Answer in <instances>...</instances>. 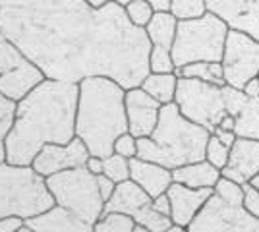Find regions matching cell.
<instances>
[{
  "label": "cell",
  "mask_w": 259,
  "mask_h": 232,
  "mask_svg": "<svg viewBox=\"0 0 259 232\" xmlns=\"http://www.w3.org/2000/svg\"><path fill=\"white\" fill-rule=\"evenodd\" d=\"M29 58L20 51V47L12 43L4 33H0V77L8 76L22 68Z\"/></svg>",
  "instance_id": "25"
},
{
  "label": "cell",
  "mask_w": 259,
  "mask_h": 232,
  "mask_svg": "<svg viewBox=\"0 0 259 232\" xmlns=\"http://www.w3.org/2000/svg\"><path fill=\"white\" fill-rule=\"evenodd\" d=\"M79 85L76 137L93 157L114 153V142L128 132L126 89L108 77H87Z\"/></svg>",
  "instance_id": "3"
},
{
  "label": "cell",
  "mask_w": 259,
  "mask_h": 232,
  "mask_svg": "<svg viewBox=\"0 0 259 232\" xmlns=\"http://www.w3.org/2000/svg\"><path fill=\"white\" fill-rule=\"evenodd\" d=\"M45 79V74L35 66L31 60H27L22 68H18L16 72H12L8 76L0 77V95L6 99L20 103L25 99L37 85H41Z\"/></svg>",
  "instance_id": "18"
},
{
  "label": "cell",
  "mask_w": 259,
  "mask_h": 232,
  "mask_svg": "<svg viewBox=\"0 0 259 232\" xmlns=\"http://www.w3.org/2000/svg\"><path fill=\"white\" fill-rule=\"evenodd\" d=\"M166 232H188V226H182V224H170V228Z\"/></svg>",
  "instance_id": "47"
},
{
  "label": "cell",
  "mask_w": 259,
  "mask_h": 232,
  "mask_svg": "<svg viewBox=\"0 0 259 232\" xmlns=\"http://www.w3.org/2000/svg\"><path fill=\"white\" fill-rule=\"evenodd\" d=\"M16 116V103L0 95V142L6 140Z\"/></svg>",
  "instance_id": "34"
},
{
  "label": "cell",
  "mask_w": 259,
  "mask_h": 232,
  "mask_svg": "<svg viewBox=\"0 0 259 232\" xmlns=\"http://www.w3.org/2000/svg\"><path fill=\"white\" fill-rule=\"evenodd\" d=\"M103 174L116 184L130 180V159L116 153L105 157L103 159Z\"/></svg>",
  "instance_id": "29"
},
{
  "label": "cell",
  "mask_w": 259,
  "mask_h": 232,
  "mask_svg": "<svg viewBox=\"0 0 259 232\" xmlns=\"http://www.w3.org/2000/svg\"><path fill=\"white\" fill-rule=\"evenodd\" d=\"M162 105L145 93L141 87L126 89V116H128V132L132 135L149 137L161 116Z\"/></svg>",
  "instance_id": "13"
},
{
  "label": "cell",
  "mask_w": 259,
  "mask_h": 232,
  "mask_svg": "<svg viewBox=\"0 0 259 232\" xmlns=\"http://www.w3.org/2000/svg\"><path fill=\"white\" fill-rule=\"evenodd\" d=\"M221 178H223V172L217 166L211 165L207 159L192 163V165H184L180 168H174L172 170L174 182L195 190H215V186L219 184Z\"/></svg>",
  "instance_id": "20"
},
{
  "label": "cell",
  "mask_w": 259,
  "mask_h": 232,
  "mask_svg": "<svg viewBox=\"0 0 259 232\" xmlns=\"http://www.w3.org/2000/svg\"><path fill=\"white\" fill-rule=\"evenodd\" d=\"M166 194H168L170 205H172V213H170L172 222L182 224V226H190L192 221L197 217V213L203 209V205L213 196V190H195L188 188L184 184H178V182H172V186L168 188Z\"/></svg>",
  "instance_id": "15"
},
{
  "label": "cell",
  "mask_w": 259,
  "mask_h": 232,
  "mask_svg": "<svg viewBox=\"0 0 259 232\" xmlns=\"http://www.w3.org/2000/svg\"><path fill=\"white\" fill-rule=\"evenodd\" d=\"M178 77H192V79H201L213 85H227L225 81V70L221 62H194L184 68H176L174 72Z\"/></svg>",
  "instance_id": "23"
},
{
  "label": "cell",
  "mask_w": 259,
  "mask_h": 232,
  "mask_svg": "<svg viewBox=\"0 0 259 232\" xmlns=\"http://www.w3.org/2000/svg\"><path fill=\"white\" fill-rule=\"evenodd\" d=\"M110 2H114V0H85V4H89L91 8H105Z\"/></svg>",
  "instance_id": "45"
},
{
  "label": "cell",
  "mask_w": 259,
  "mask_h": 232,
  "mask_svg": "<svg viewBox=\"0 0 259 232\" xmlns=\"http://www.w3.org/2000/svg\"><path fill=\"white\" fill-rule=\"evenodd\" d=\"M176 31H178V20L170 12H155L151 22L145 27V33L153 47H161V49H168V51H172Z\"/></svg>",
  "instance_id": "21"
},
{
  "label": "cell",
  "mask_w": 259,
  "mask_h": 232,
  "mask_svg": "<svg viewBox=\"0 0 259 232\" xmlns=\"http://www.w3.org/2000/svg\"><path fill=\"white\" fill-rule=\"evenodd\" d=\"M134 232H149V230H145L143 226H136V228H134Z\"/></svg>",
  "instance_id": "49"
},
{
  "label": "cell",
  "mask_w": 259,
  "mask_h": 232,
  "mask_svg": "<svg viewBox=\"0 0 259 232\" xmlns=\"http://www.w3.org/2000/svg\"><path fill=\"white\" fill-rule=\"evenodd\" d=\"M207 12L219 16L230 29L259 41V0H205Z\"/></svg>",
  "instance_id": "12"
},
{
  "label": "cell",
  "mask_w": 259,
  "mask_h": 232,
  "mask_svg": "<svg viewBox=\"0 0 259 232\" xmlns=\"http://www.w3.org/2000/svg\"><path fill=\"white\" fill-rule=\"evenodd\" d=\"M20 232H35V230H31L29 226H23V228H22V230H20Z\"/></svg>",
  "instance_id": "51"
},
{
  "label": "cell",
  "mask_w": 259,
  "mask_h": 232,
  "mask_svg": "<svg viewBox=\"0 0 259 232\" xmlns=\"http://www.w3.org/2000/svg\"><path fill=\"white\" fill-rule=\"evenodd\" d=\"M249 184H253V186H255V188L259 190V174H257V176H255V178H253V180H251Z\"/></svg>",
  "instance_id": "48"
},
{
  "label": "cell",
  "mask_w": 259,
  "mask_h": 232,
  "mask_svg": "<svg viewBox=\"0 0 259 232\" xmlns=\"http://www.w3.org/2000/svg\"><path fill=\"white\" fill-rule=\"evenodd\" d=\"M188 232H259V219L244 207L242 186L221 178Z\"/></svg>",
  "instance_id": "6"
},
{
  "label": "cell",
  "mask_w": 259,
  "mask_h": 232,
  "mask_svg": "<svg viewBox=\"0 0 259 232\" xmlns=\"http://www.w3.org/2000/svg\"><path fill=\"white\" fill-rule=\"evenodd\" d=\"M25 226L35 232H93L91 222L83 221L76 213L58 205L25 221Z\"/></svg>",
  "instance_id": "17"
},
{
  "label": "cell",
  "mask_w": 259,
  "mask_h": 232,
  "mask_svg": "<svg viewBox=\"0 0 259 232\" xmlns=\"http://www.w3.org/2000/svg\"><path fill=\"white\" fill-rule=\"evenodd\" d=\"M242 91L248 95L249 99H257V97H259V76L251 77L248 83L242 87Z\"/></svg>",
  "instance_id": "42"
},
{
  "label": "cell",
  "mask_w": 259,
  "mask_h": 232,
  "mask_svg": "<svg viewBox=\"0 0 259 232\" xmlns=\"http://www.w3.org/2000/svg\"><path fill=\"white\" fill-rule=\"evenodd\" d=\"M209 137L211 132L188 120L174 103L162 105L155 132L138 140V157L174 170L203 161Z\"/></svg>",
  "instance_id": "4"
},
{
  "label": "cell",
  "mask_w": 259,
  "mask_h": 232,
  "mask_svg": "<svg viewBox=\"0 0 259 232\" xmlns=\"http://www.w3.org/2000/svg\"><path fill=\"white\" fill-rule=\"evenodd\" d=\"M151 201L153 198L141 186H138L134 180H126L116 184L114 194L105 203V213H122L134 217L140 209L151 205Z\"/></svg>",
  "instance_id": "19"
},
{
  "label": "cell",
  "mask_w": 259,
  "mask_h": 232,
  "mask_svg": "<svg viewBox=\"0 0 259 232\" xmlns=\"http://www.w3.org/2000/svg\"><path fill=\"white\" fill-rule=\"evenodd\" d=\"M259 174V140L238 137L230 147L227 166L223 168V178H228L240 186L249 184Z\"/></svg>",
  "instance_id": "14"
},
{
  "label": "cell",
  "mask_w": 259,
  "mask_h": 232,
  "mask_svg": "<svg viewBox=\"0 0 259 232\" xmlns=\"http://www.w3.org/2000/svg\"><path fill=\"white\" fill-rule=\"evenodd\" d=\"M25 226V221L20 217H4L0 219V232H20Z\"/></svg>",
  "instance_id": "38"
},
{
  "label": "cell",
  "mask_w": 259,
  "mask_h": 232,
  "mask_svg": "<svg viewBox=\"0 0 259 232\" xmlns=\"http://www.w3.org/2000/svg\"><path fill=\"white\" fill-rule=\"evenodd\" d=\"M8 163V149H6V144L0 142V165Z\"/></svg>",
  "instance_id": "46"
},
{
  "label": "cell",
  "mask_w": 259,
  "mask_h": 232,
  "mask_svg": "<svg viewBox=\"0 0 259 232\" xmlns=\"http://www.w3.org/2000/svg\"><path fill=\"white\" fill-rule=\"evenodd\" d=\"M85 168L93 174V176H99V174H103V159L101 157H89L85 163Z\"/></svg>",
  "instance_id": "41"
},
{
  "label": "cell",
  "mask_w": 259,
  "mask_h": 232,
  "mask_svg": "<svg viewBox=\"0 0 259 232\" xmlns=\"http://www.w3.org/2000/svg\"><path fill=\"white\" fill-rule=\"evenodd\" d=\"M151 205H153V209H157L159 213L166 215V217H170V213H172V205H170V198H168V194H161V196L153 198Z\"/></svg>",
  "instance_id": "39"
},
{
  "label": "cell",
  "mask_w": 259,
  "mask_h": 232,
  "mask_svg": "<svg viewBox=\"0 0 259 232\" xmlns=\"http://www.w3.org/2000/svg\"><path fill=\"white\" fill-rule=\"evenodd\" d=\"M138 226H143L145 230L149 232H166L172 224V219L159 213L157 209H153V205H147L140 209L134 217H132Z\"/></svg>",
  "instance_id": "26"
},
{
  "label": "cell",
  "mask_w": 259,
  "mask_h": 232,
  "mask_svg": "<svg viewBox=\"0 0 259 232\" xmlns=\"http://www.w3.org/2000/svg\"><path fill=\"white\" fill-rule=\"evenodd\" d=\"M244 207L259 219V190L253 184H244Z\"/></svg>",
  "instance_id": "36"
},
{
  "label": "cell",
  "mask_w": 259,
  "mask_h": 232,
  "mask_svg": "<svg viewBox=\"0 0 259 232\" xmlns=\"http://www.w3.org/2000/svg\"><path fill=\"white\" fill-rule=\"evenodd\" d=\"M114 153L122 155L126 159H136L138 157V137L132 135L130 132L122 133L114 142Z\"/></svg>",
  "instance_id": "35"
},
{
  "label": "cell",
  "mask_w": 259,
  "mask_h": 232,
  "mask_svg": "<svg viewBox=\"0 0 259 232\" xmlns=\"http://www.w3.org/2000/svg\"><path fill=\"white\" fill-rule=\"evenodd\" d=\"M124 10H126V16H128L130 22L141 27V29H145L147 23L151 22V18L155 16V10H153L151 4L147 0H132L124 6Z\"/></svg>",
  "instance_id": "30"
},
{
  "label": "cell",
  "mask_w": 259,
  "mask_h": 232,
  "mask_svg": "<svg viewBox=\"0 0 259 232\" xmlns=\"http://www.w3.org/2000/svg\"><path fill=\"white\" fill-rule=\"evenodd\" d=\"M149 72H151V74H174V72H176V64H174L172 53H170L168 49L151 47Z\"/></svg>",
  "instance_id": "31"
},
{
  "label": "cell",
  "mask_w": 259,
  "mask_h": 232,
  "mask_svg": "<svg viewBox=\"0 0 259 232\" xmlns=\"http://www.w3.org/2000/svg\"><path fill=\"white\" fill-rule=\"evenodd\" d=\"M0 33L47 79L108 77L134 89L151 74V41L118 2L91 8L85 0H0Z\"/></svg>",
  "instance_id": "1"
},
{
  "label": "cell",
  "mask_w": 259,
  "mask_h": 232,
  "mask_svg": "<svg viewBox=\"0 0 259 232\" xmlns=\"http://www.w3.org/2000/svg\"><path fill=\"white\" fill-rule=\"evenodd\" d=\"M213 135H217V137L225 145H228V147H232L238 140L236 132H228V130H223V128H215V130H213Z\"/></svg>",
  "instance_id": "40"
},
{
  "label": "cell",
  "mask_w": 259,
  "mask_h": 232,
  "mask_svg": "<svg viewBox=\"0 0 259 232\" xmlns=\"http://www.w3.org/2000/svg\"><path fill=\"white\" fill-rule=\"evenodd\" d=\"M238 137H248V140H259V97L248 99L244 109L236 114V128Z\"/></svg>",
  "instance_id": "24"
},
{
  "label": "cell",
  "mask_w": 259,
  "mask_h": 232,
  "mask_svg": "<svg viewBox=\"0 0 259 232\" xmlns=\"http://www.w3.org/2000/svg\"><path fill=\"white\" fill-rule=\"evenodd\" d=\"M228 31L230 27L211 12L197 20L178 22V31L170 51L176 68L194 62H221Z\"/></svg>",
  "instance_id": "7"
},
{
  "label": "cell",
  "mask_w": 259,
  "mask_h": 232,
  "mask_svg": "<svg viewBox=\"0 0 259 232\" xmlns=\"http://www.w3.org/2000/svg\"><path fill=\"white\" fill-rule=\"evenodd\" d=\"M223 87L225 85H213L201 79L178 77L174 105L188 120L213 133V130L219 128L223 116L228 114Z\"/></svg>",
  "instance_id": "9"
},
{
  "label": "cell",
  "mask_w": 259,
  "mask_h": 232,
  "mask_svg": "<svg viewBox=\"0 0 259 232\" xmlns=\"http://www.w3.org/2000/svg\"><path fill=\"white\" fill-rule=\"evenodd\" d=\"M89 157H91V153H89L87 145L79 137H74L70 144L64 145H45L39 151V155L35 157L31 166L41 176L49 178L53 174H58V172L70 170V168L85 166Z\"/></svg>",
  "instance_id": "11"
},
{
  "label": "cell",
  "mask_w": 259,
  "mask_h": 232,
  "mask_svg": "<svg viewBox=\"0 0 259 232\" xmlns=\"http://www.w3.org/2000/svg\"><path fill=\"white\" fill-rule=\"evenodd\" d=\"M138 224L130 215L122 213H105L95 224L93 232H134Z\"/></svg>",
  "instance_id": "27"
},
{
  "label": "cell",
  "mask_w": 259,
  "mask_h": 232,
  "mask_svg": "<svg viewBox=\"0 0 259 232\" xmlns=\"http://www.w3.org/2000/svg\"><path fill=\"white\" fill-rule=\"evenodd\" d=\"M223 93H225V105H227V112L228 114H232L234 118H236V114L242 109H244V105L248 103V95L242 91V89H236V87H230V85H225L223 87Z\"/></svg>",
  "instance_id": "33"
},
{
  "label": "cell",
  "mask_w": 259,
  "mask_h": 232,
  "mask_svg": "<svg viewBox=\"0 0 259 232\" xmlns=\"http://www.w3.org/2000/svg\"><path fill=\"white\" fill-rule=\"evenodd\" d=\"M79 85L45 79L16 103V116L4 144L8 163L29 166L45 145L70 144L76 137Z\"/></svg>",
  "instance_id": "2"
},
{
  "label": "cell",
  "mask_w": 259,
  "mask_h": 232,
  "mask_svg": "<svg viewBox=\"0 0 259 232\" xmlns=\"http://www.w3.org/2000/svg\"><path fill=\"white\" fill-rule=\"evenodd\" d=\"M114 2H118V4H122V6H126V4L132 2V0H114Z\"/></svg>",
  "instance_id": "50"
},
{
  "label": "cell",
  "mask_w": 259,
  "mask_h": 232,
  "mask_svg": "<svg viewBox=\"0 0 259 232\" xmlns=\"http://www.w3.org/2000/svg\"><path fill=\"white\" fill-rule=\"evenodd\" d=\"M130 180H134L138 186H141L151 198L166 194L174 182L172 170L157 163L143 161L140 157L130 159Z\"/></svg>",
  "instance_id": "16"
},
{
  "label": "cell",
  "mask_w": 259,
  "mask_h": 232,
  "mask_svg": "<svg viewBox=\"0 0 259 232\" xmlns=\"http://www.w3.org/2000/svg\"><path fill=\"white\" fill-rule=\"evenodd\" d=\"M54 207L47 178L31 165H0V219L20 217L29 221Z\"/></svg>",
  "instance_id": "5"
},
{
  "label": "cell",
  "mask_w": 259,
  "mask_h": 232,
  "mask_svg": "<svg viewBox=\"0 0 259 232\" xmlns=\"http://www.w3.org/2000/svg\"><path fill=\"white\" fill-rule=\"evenodd\" d=\"M170 14L178 22L186 20H197L207 14L205 0H172L170 4Z\"/></svg>",
  "instance_id": "28"
},
{
  "label": "cell",
  "mask_w": 259,
  "mask_h": 232,
  "mask_svg": "<svg viewBox=\"0 0 259 232\" xmlns=\"http://www.w3.org/2000/svg\"><path fill=\"white\" fill-rule=\"evenodd\" d=\"M221 64L227 85L242 89L251 77L259 76V41L248 33L230 29Z\"/></svg>",
  "instance_id": "10"
},
{
  "label": "cell",
  "mask_w": 259,
  "mask_h": 232,
  "mask_svg": "<svg viewBox=\"0 0 259 232\" xmlns=\"http://www.w3.org/2000/svg\"><path fill=\"white\" fill-rule=\"evenodd\" d=\"M97 186H99V192H101V196L105 199V203H107L110 196L114 194V190H116V182H112L108 176L105 174H99L97 176Z\"/></svg>",
  "instance_id": "37"
},
{
  "label": "cell",
  "mask_w": 259,
  "mask_h": 232,
  "mask_svg": "<svg viewBox=\"0 0 259 232\" xmlns=\"http://www.w3.org/2000/svg\"><path fill=\"white\" fill-rule=\"evenodd\" d=\"M228 157H230V147L225 145L217 135L211 133L209 144H207V149H205V159L223 172V168H225L228 163Z\"/></svg>",
  "instance_id": "32"
},
{
  "label": "cell",
  "mask_w": 259,
  "mask_h": 232,
  "mask_svg": "<svg viewBox=\"0 0 259 232\" xmlns=\"http://www.w3.org/2000/svg\"><path fill=\"white\" fill-rule=\"evenodd\" d=\"M155 12H170L172 0H147Z\"/></svg>",
  "instance_id": "43"
},
{
  "label": "cell",
  "mask_w": 259,
  "mask_h": 232,
  "mask_svg": "<svg viewBox=\"0 0 259 232\" xmlns=\"http://www.w3.org/2000/svg\"><path fill=\"white\" fill-rule=\"evenodd\" d=\"M145 93H149L153 99L161 105H170L176 99L178 76L176 74H149L140 85Z\"/></svg>",
  "instance_id": "22"
},
{
  "label": "cell",
  "mask_w": 259,
  "mask_h": 232,
  "mask_svg": "<svg viewBox=\"0 0 259 232\" xmlns=\"http://www.w3.org/2000/svg\"><path fill=\"white\" fill-rule=\"evenodd\" d=\"M49 192L53 194L54 205L76 213L83 221L95 222L105 213V199L97 186V176H93L85 166L70 168L47 178Z\"/></svg>",
  "instance_id": "8"
},
{
  "label": "cell",
  "mask_w": 259,
  "mask_h": 232,
  "mask_svg": "<svg viewBox=\"0 0 259 232\" xmlns=\"http://www.w3.org/2000/svg\"><path fill=\"white\" fill-rule=\"evenodd\" d=\"M219 128L228 130V132H234V128H236V118H234L232 114H225L223 120H221V124H219Z\"/></svg>",
  "instance_id": "44"
}]
</instances>
